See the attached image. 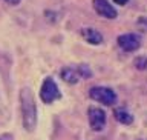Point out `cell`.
<instances>
[{"label":"cell","instance_id":"obj_1","mask_svg":"<svg viewBox=\"0 0 147 140\" xmlns=\"http://www.w3.org/2000/svg\"><path fill=\"white\" fill-rule=\"evenodd\" d=\"M20 105H22V117H23V126L28 131H34L37 125V108H35V99L29 88H23L20 92Z\"/></svg>","mask_w":147,"mask_h":140},{"label":"cell","instance_id":"obj_2","mask_svg":"<svg viewBox=\"0 0 147 140\" xmlns=\"http://www.w3.org/2000/svg\"><path fill=\"white\" fill-rule=\"evenodd\" d=\"M89 96H90V99L100 102V103H103V105H107V106L113 105L115 102H117V94H115V91L112 89V88H107V86H94V88H90Z\"/></svg>","mask_w":147,"mask_h":140},{"label":"cell","instance_id":"obj_3","mask_svg":"<svg viewBox=\"0 0 147 140\" xmlns=\"http://www.w3.org/2000/svg\"><path fill=\"white\" fill-rule=\"evenodd\" d=\"M61 97L58 91V86L57 83L54 82L52 77H46L43 85H41V89H40V99L45 102V103H52L54 100H57Z\"/></svg>","mask_w":147,"mask_h":140},{"label":"cell","instance_id":"obj_4","mask_svg":"<svg viewBox=\"0 0 147 140\" xmlns=\"http://www.w3.org/2000/svg\"><path fill=\"white\" fill-rule=\"evenodd\" d=\"M87 117H89L90 128L94 131H101L106 125V113L103 109L96 108V106H90L87 109Z\"/></svg>","mask_w":147,"mask_h":140},{"label":"cell","instance_id":"obj_5","mask_svg":"<svg viewBox=\"0 0 147 140\" xmlns=\"http://www.w3.org/2000/svg\"><path fill=\"white\" fill-rule=\"evenodd\" d=\"M118 46L127 53H132V51H136L141 46V37L138 34H133V32H129V34H123L118 37Z\"/></svg>","mask_w":147,"mask_h":140},{"label":"cell","instance_id":"obj_6","mask_svg":"<svg viewBox=\"0 0 147 140\" xmlns=\"http://www.w3.org/2000/svg\"><path fill=\"white\" fill-rule=\"evenodd\" d=\"M94 9L101 17H106V18H115L117 17V9H115L107 0H94Z\"/></svg>","mask_w":147,"mask_h":140},{"label":"cell","instance_id":"obj_7","mask_svg":"<svg viewBox=\"0 0 147 140\" xmlns=\"http://www.w3.org/2000/svg\"><path fill=\"white\" fill-rule=\"evenodd\" d=\"M81 36L86 42H89L90 45H100L103 43V36L100 31H96L95 28H83Z\"/></svg>","mask_w":147,"mask_h":140},{"label":"cell","instance_id":"obj_8","mask_svg":"<svg viewBox=\"0 0 147 140\" xmlns=\"http://www.w3.org/2000/svg\"><path fill=\"white\" fill-rule=\"evenodd\" d=\"M61 79L64 82L71 83V85H74V83H77L78 80H80V72H78V68H71V66H66L61 69Z\"/></svg>","mask_w":147,"mask_h":140},{"label":"cell","instance_id":"obj_9","mask_svg":"<svg viewBox=\"0 0 147 140\" xmlns=\"http://www.w3.org/2000/svg\"><path fill=\"white\" fill-rule=\"evenodd\" d=\"M113 114H115V119H117L119 123H123V125H132V122H133L132 114H129L127 111L123 109V108H117Z\"/></svg>","mask_w":147,"mask_h":140},{"label":"cell","instance_id":"obj_10","mask_svg":"<svg viewBox=\"0 0 147 140\" xmlns=\"http://www.w3.org/2000/svg\"><path fill=\"white\" fill-rule=\"evenodd\" d=\"M77 68H78V72H80V76H81L83 79H89V77L92 76L89 66H86V65H80V66H77Z\"/></svg>","mask_w":147,"mask_h":140},{"label":"cell","instance_id":"obj_11","mask_svg":"<svg viewBox=\"0 0 147 140\" xmlns=\"http://www.w3.org/2000/svg\"><path fill=\"white\" fill-rule=\"evenodd\" d=\"M135 66L138 69H146L147 68V57L141 55V57H136L135 59Z\"/></svg>","mask_w":147,"mask_h":140},{"label":"cell","instance_id":"obj_12","mask_svg":"<svg viewBox=\"0 0 147 140\" xmlns=\"http://www.w3.org/2000/svg\"><path fill=\"white\" fill-rule=\"evenodd\" d=\"M6 3H9V5H18L20 3V0H5Z\"/></svg>","mask_w":147,"mask_h":140},{"label":"cell","instance_id":"obj_13","mask_svg":"<svg viewBox=\"0 0 147 140\" xmlns=\"http://www.w3.org/2000/svg\"><path fill=\"white\" fill-rule=\"evenodd\" d=\"M113 2L117 3V5H126V3L129 2V0H113Z\"/></svg>","mask_w":147,"mask_h":140}]
</instances>
